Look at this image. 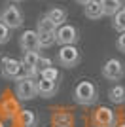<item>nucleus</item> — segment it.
<instances>
[{
    "instance_id": "9",
    "label": "nucleus",
    "mask_w": 125,
    "mask_h": 127,
    "mask_svg": "<svg viewBox=\"0 0 125 127\" xmlns=\"http://www.w3.org/2000/svg\"><path fill=\"white\" fill-rule=\"evenodd\" d=\"M19 48L25 51H36L40 53L42 46H40V36H38L36 31H25L23 34L19 36Z\"/></svg>"
},
{
    "instance_id": "11",
    "label": "nucleus",
    "mask_w": 125,
    "mask_h": 127,
    "mask_svg": "<svg viewBox=\"0 0 125 127\" xmlns=\"http://www.w3.org/2000/svg\"><path fill=\"white\" fill-rule=\"evenodd\" d=\"M83 13L87 19L91 21H99L100 17H104V11H102V6H100V0H91L87 6H83Z\"/></svg>"
},
{
    "instance_id": "5",
    "label": "nucleus",
    "mask_w": 125,
    "mask_h": 127,
    "mask_svg": "<svg viewBox=\"0 0 125 127\" xmlns=\"http://www.w3.org/2000/svg\"><path fill=\"white\" fill-rule=\"evenodd\" d=\"M93 127H118V114L110 106H99L91 116Z\"/></svg>"
},
{
    "instance_id": "12",
    "label": "nucleus",
    "mask_w": 125,
    "mask_h": 127,
    "mask_svg": "<svg viewBox=\"0 0 125 127\" xmlns=\"http://www.w3.org/2000/svg\"><path fill=\"white\" fill-rule=\"evenodd\" d=\"M19 123L21 127H38L40 118L34 110H21L19 112Z\"/></svg>"
},
{
    "instance_id": "18",
    "label": "nucleus",
    "mask_w": 125,
    "mask_h": 127,
    "mask_svg": "<svg viewBox=\"0 0 125 127\" xmlns=\"http://www.w3.org/2000/svg\"><path fill=\"white\" fill-rule=\"evenodd\" d=\"M112 27H114L118 32H125V6L112 17Z\"/></svg>"
},
{
    "instance_id": "4",
    "label": "nucleus",
    "mask_w": 125,
    "mask_h": 127,
    "mask_svg": "<svg viewBox=\"0 0 125 127\" xmlns=\"http://www.w3.org/2000/svg\"><path fill=\"white\" fill-rule=\"evenodd\" d=\"M82 61V53L76 46H61L57 51V63L62 68H74Z\"/></svg>"
},
{
    "instance_id": "24",
    "label": "nucleus",
    "mask_w": 125,
    "mask_h": 127,
    "mask_svg": "<svg viewBox=\"0 0 125 127\" xmlns=\"http://www.w3.org/2000/svg\"><path fill=\"white\" fill-rule=\"evenodd\" d=\"M76 2H78V4H80V6H87V4H89V2H91V0H76Z\"/></svg>"
},
{
    "instance_id": "7",
    "label": "nucleus",
    "mask_w": 125,
    "mask_h": 127,
    "mask_svg": "<svg viewBox=\"0 0 125 127\" xmlns=\"http://www.w3.org/2000/svg\"><path fill=\"white\" fill-rule=\"evenodd\" d=\"M78 40H80L78 29L74 25H68V23L61 25L55 32V44H59V46H76Z\"/></svg>"
},
{
    "instance_id": "2",
    "label": "nucleus",
    "mask_w": 125,
    "mask_h": 127,
    "mask_svg": "<svg viewBox=\"0 0 125 127\" xmlns=\"http://www.w3.org/2000/svg\"><path fill=\"white\" fill-rule=\"evenodd\" d=\"M15 97L19 101L27 102V101H32L38 97V85H36V80L31 78V76H21V78L15 80Z\"/></svg>"
},
{
    "instance_id": "14",
    "label": "nucleus",
    "mask_w": 125,
    "mask_h": 127,
    "mask_svg": "<svg viewBox=\"0 0 125 127\" xmlns=\"http://www.w3.org/2000/svg\"><path fill=\"white\" fill-rule=\"evenodd\" d=\"M46 17H49V19L53 21V25L59 29L61 25H64V23H66L68 13H66V10H62V8H51V10L46 13Z\"/></svg>"
},
{
    "instance_id": "6",
    "label": "nucleus",
    "mask_w": 125,
    "mask_h": 127,
    "mask_svg": "<svg viewBox=\"0 0 125 127\" xmlns=\"http://www.w3.org/2000/svg\"><path fill=\"white\" fill-rule=\"evenodd\" d=\"M0 74L10 82H15L17 78L23 76V64L13 57H2L0 59Z\"/></svg>"
},
{
    "instance_id": "15",
    "label": "nucleus",
    "mask_w": 125,
    "mask_h": 127,
    "mask_svg": "<svg viewBox=\"0 0 125 127\" xmlns=\"http://www.w3.org/2000/svg\"><path fill=\"white\" fill-rule=\"evenodd\" d=\"M100 6H102L104 15L114 17L116 13L123 8V2H121V0H100Z\"/></svg>"
},
{
    "instance_id": "16",
    "label": "nucleus",
    "mask_w": 125,
    "mask_h": 127,
    "mask_svg": "<svg viewBox=\"0 0 125 127\" xmlns=\"http://www.w3.org/2000/svg\"><path fill=\"white\" fill-rule=\"evenodd\" d=\"M38 59H40V53H36V51H25V53H23V59H21L23 72H25V70H31V68H36ZM38 72H40V70H38Z\"/></svg>"
},
{
    "instance_id": "1",
    "label": "nucleus",
    "mask_w": 125,
    "mask_h": 127,
    "mask_svg": "<svg viewBox=\"0 0 125 127\" xmlns=\"http://www.w3.org/2000/svg\"><path fill=\"white\" fill-rule=\"evenodd\" d=\"M72 99L76 104L80 106H93L99 99V89H97V85L93 82H89V80H82L76 84L74 87V93H72Z\"/></svg>"
},
{
    "instance_id": "27",
    "label": "nucleus",
    "mask_w": 125,
    "mask_h": 127,
    "mask_svg": "<svg viewBox=\"0 0 125 127\" xmlns=\"http://www.w3.org/2000/svg\"><path fill=\"white\" fill-rule=\"evenodd\" d=\"M53 127H57V125H53Z\"/></svg>"
},
{
    "instance_id": "20",
    "label": "nucleus",
    "mask_w": 125,
    "mask_h": 127,
    "mask_svg": "<svg viewBox=\"0 0 125 127\" xmlns=\"http://www.w3.org/2000/svg\"><path fill=\"white\" fill-rule=\"evenodd\" d=\"M40 78L49 80V82H59V84H61V74H59V70L55 68V66H49V68L42 70V72H40Z\"/></svg>"
},
{
    "instance_id": "25",
    "label": "nucleus",
    "mask_w": 125,
    "mask_h": 127,
    "mask_svg": "<svg viewBox=\"0 0 125 127\" xmlns=\"http://www.w3.org/2000/svg\"><path fill=\"white\" fill-rule=\"evenodd\" d=\"M10 2H13V4H15V2H23V0H10Z\"/></svg>"
},
{
    "instance_id": "10",
    "label": "nucleus",
    "mask_w": 125,
    "mask_h": 127,
    "mask_svg": "<svg viewBox=\"0 0 125 127\" xmlns=\"http://www.w3.org/2000/svg\"><path fill=\"white\" fill-rule=\"evenodd\" d=\"M36 85H38V97H44V99H53L59 93V82H49V80L38 78Z\"/></svg>"
},
{
    "instance_id": "8",
    "label": "nucleus",
    "mask_w": 125,
    "mask_h": 127,
    "mask_svg": "<svg viewBox=\"0 0 125 127\" xmlns=\"http://www.w3.org/2000/svg\"><path fill=\"white\" fill-rule=\"evenodd\" d=\"M102 76H104V80H108V82H120L125 76V64L121 63L120 59L110 57L108 61L102 64Z\"/></svg>"
},
{
    "instance_id": "3",
    "label": "nucleus",
    "mask_w": 125,
    "mask_h": 127,
    "mask_svg": "<svg viewBox=\"0 0 125 127\" xmlns=\"http://www.w3.org/2000/svg\"><path fill=\"white\" fill-rule=\"evenodd\" d=\"M0 23H4L6 27H10L11 31H15V29H21V27H23L25 15H23V11H21L19 6L10 2L4 10L0 11Z\"/></svg>"
},
{
    "instance_id": "22",
    "label": "nucleus",
    "mask_w": 125,
    "mask_h": 127,
    "mask_svg": "<svg viewBox=\"0 0 125 127\" xmlns=\"http://www.w3.org/2000/svg\"><path fill=\"white\" fill-rule=\"evenodd\" d=\"M49 66H53V61H51L49 57H42V55H40V59H38V64H36V68L42 72V70L49 68Z\"/></svg>"
},
{
    "instance_id": "21",
    "label": "nucleus",
    "mask_w": 125,
    "mask_h": 127,
    "mask_svg": "<svg viewBox=\"0 0 125 127\" xmlns=\"http://www.w3.org/2000/svg\"><path fill=\"white\" fill-rule=\"evenodd\" d=\"M10 38H11V29L6 27L4 23H0V46H2V44H8Z\"/></svg>"
},
{
    "instance_id": "17",
    "label": "nucleus",
    "mask_w": 125,
    "mask_h": 127,
    "mask_svg": "<svg viewBox=\"0 0 125 127\" xmlns=\"http://www.w3.org/2000/svg\"><path fill=\"white\" fill-rule=\"evenodd\" d=\"M36 32H57V27L53 25V21L49 17H40L36 21Z\"/></svg>"
},
{
    "instance_id": "19",
    "label": "nucleus",
    "mask_w": 125,
    "mask_h": 127,
    "mask_svg": "<svg viewBox=\"0 0 125 127\" xmlns=\"http://www.w3.org/2000/svg\"><path fill=\"white\" fill-rule=\"evenodd\" d=\"M38 36H40V46H42V49L55 46V32H38Z\"/></svg>"
},
{
    "instance_id": "26",
    "label": "nucleus",
    "mask_w": 125,
    "mask_h": 127,
    "mask_svg": "<svg viewBox=\"0 0 125 127\" xmlns=\"http://www.w3.org/2000/svg\"><path fill=\"white\" fill-rule=\"evenodd\" d=\"M118 127H125V123H118Z\"/></svg>"
},
{
    "instance_id": "23",
    "label": "nucleus",
    "mask_w": 125,
    "mask_h": 127,
    "mask_svg": "<svg viewBox=\"0 0 125 127\" xmlns=\"http://www.w3.org/2000/svg\"><path fill=\"white\" fill-rule=\"evenodd\" d=\"M116 48H118V51L125 53V32H120V36L116 40Z\"/></svg>"
},
{
    "instance_id": "13",
    "label": "nucleus",
    "mask_w": 125,
    "mask_h": 127,
    "mask_svg": "<svg viewBox=\"0 0 125 127\" xmlns=\"http://www.w3.org/2000/svg\"><path fill=\"white\" fill-rule=\"evenodd\" d=\"M108 99L114 104H125V85L121 84H114L108 89Z\"/></svg>"
}]
</instances>
